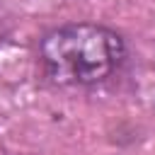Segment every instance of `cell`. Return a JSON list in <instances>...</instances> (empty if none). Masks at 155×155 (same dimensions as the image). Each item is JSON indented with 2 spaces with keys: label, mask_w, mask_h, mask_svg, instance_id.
Wrapping results in <instances>:
<instances>
[{
  "label": "cell",
  "mask_w": 155,
  "mask_h": 155,
  "mask_svg": "<svg viewBox=\"0 0 155 155\" xmlns=\"http://www.w3.org/2000/svg\"><path fill=\"white\" fill-rule=\"evenodd\" d=\"M44 75L58 87H97L126 61L121 34L94 22L51 29L39 46Z\"/></svg>",
  "instance_id": "6da1fadb"
},
{
  "label": "cell",
  "mask_w": 155,
  "mask_h": 155,
  "mask_svg": "<svg viewBox=\"0 0 155 155\" xmlns=\"http://www.w3.org/2000/svg\"><path fill=\"white\" fill-rule=\"evenodd\" d=\"M10 29H12V19H10V15L0 7V41L10 34Z\"/></svg>",
  "instance_id": "7a4b0ae2"
}]
</instances>
